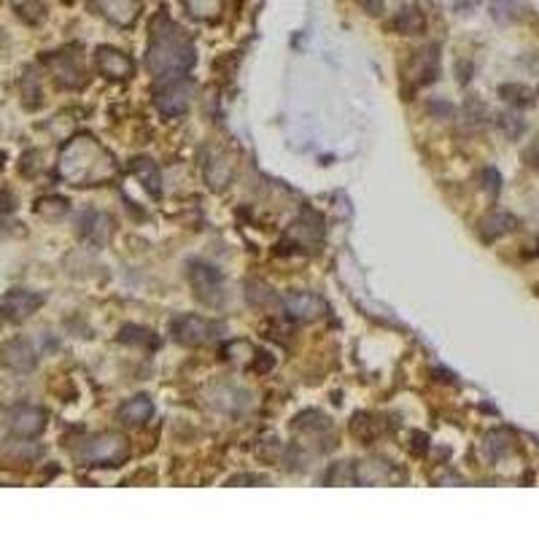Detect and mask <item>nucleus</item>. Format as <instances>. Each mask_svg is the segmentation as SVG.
I'll return each mask as SVG.
<instances>
[{
	"label": "nucleus",
	"mask_w": 539,
	"mask_h": 539,
	"mask_svg": "<svg viewBox=\"0 0 539 539\" xmlns=\"http://www.w3.org/2000/svg\"><path fill=\"white\" fill-rule=\"evenodd\" d=\"M146 63H149V71L160 82L187 76L195 65V44L170 17L160 14L152 22Z\"/></svg>",
	"instance_id": "1"
},
{
	"label": "nucleus",
	"mask_w": 539,
	"mask_h": 539,
	"mask_svg": "<svg viewBox=\"0 0 539 539\" xmlns=\"http://www.w3.org/2000/svg\"><path fill=\"white\" fill-rule=\"evenodd\" d=\"M60 176L74 187H98L117 176L114 157L95 138H76L60 157Z\"/></svg>",
	"instance_id": "2"
},
{
	"label": "nucleus",
	"mask_w": 539,
	"mask_h": 539,
	"mask_svg": "<svg viewBox=\"0 0 539 539\" xmlns=\"http://www.w3.org/2000/svg\"><path fill=\"white\" fill-rule=\"evenodd\" d=\"M74 456L90 466H119L130 456V442L122 434H95L79 442Z\"/></svg>",
	"instance_id": "3"
},
{
	"label": "nucleus",
	"mask_w": 539,
	"mask_h": 539,
	"mask_svg": "<svg viewBox=\"0 0 539 539\" xmlns=\"http://www.w3.org/2000/svg\"><path fill=\"white\" fill-rule=\"evenodd\" d=\"M170 332H173V340L181 343V345H189V348H197V345H208L213 340L222 337V324L219 321H211V318H203V316H178L173 324H170Z\"/></svg>",
	"instance_id": "4"
},
{
	"label": "nucleus",
	"mask_w": 539,
	"mask_h": 539,
	"mask_svg": "<svg viewBox=\"0 0 539 539\" xmlns=\"http://www.w3.org/2000/svg\"><path fill=\"white\" fill-rule=\"evenodd\" d=\"M192 98H195V84L187 76H178V79L162 82V87L154 92V106L162 117H178V114H187V109L192 106Z\"/></svg>",
	"instance_id": "5"
},
{
	"label": "nucleus",
	"mask_w": 539,
	"mask_h": 539,
	"mask_svg": "<svg viewBox=\"0 0 539 539\" xmlns=\"http://www.w3.org/2000/svg\"><path fill=\"white\" fill-rule=\"evenodd\" d=\"M189 278H192L195 294L205 305H219L224 300V278H222V273L213 265H208V262H192Z\"/></svg>",
	"instance_id": "6"
},
{
	"label": "nucleus",
	"mask_w": 539,
	"mask_h": 539,
	"mask_svg": "<svg viewBox=\"0 0 539 539\" xmlns=\"http://www.w3.org/2000/svg\"><path fill=\"white\" fill-rule=\"evenodd\" d=\"M294 434L300 442L305 445H313L316 450H326L332 448V423L321 415V413H302L297 421H294Z\"/></svg>",
	"instance_id": "7"
},
{
	"label": "nucleus",
	"mask_w": 539,
	"mask_h": 539,
	"mask_svg": "<svg viewBox=\"0 0 539 539\" xmlns=\"http://www.w3.org/2000/svg\"><path fill=\"white\" fill-rule=\"evenodd\" d=\"M6 421H9V431L14 437L28 439V437H36L47 429V410H41L36 404H20L9 413Z\"/></svg>",
	"instance_id": "8"
},
{
	"label": "nucleus",
	"mask_w": 539,
	"mask_h": 539,
	"mask_svg": "<svg viewBox=\"0 0 539 539\" xmlns=\"http://www.w3.org/2000/svg\"><path fill=\"white\" fill-rule=\"evenodd\" d=\"M286 238H289V243H294V246L302 248V251L321 246V240H324V222H321V216L313 213V211H305V213L289 227V235H286Z\"/></svg>",
	"instance_id": "9"
},
{
	"label": "nucleus",
	"mask_w": 539,
	"mask_h": 539,
	"mask_svg": "<svg viewBox=\"0 0 539 539\" xmlns=\"http://www.w3.org/2000/svg\"><path fill=\"white\" fill-rule=\"evenodd\" d=\"M283 310L291 316V318H300V321H316L321 316L329 313V305L318 297V294H310V291H294L283 300Z\"/></svg>",
	"instance_id": "10"
},
{
	"label": "nucleus",
	"mask_w": 539,
	"mask_h": 539,
	"mask_svg": "<svg viewBox=\"0 0 539 539\" xmlns=\"http://www.w3.org/2000/svg\"><path fill=\"white\" fill-rule=\"evenodd\" d=\"M0 364L14 369V372H30L39 364V356L33 351V345L28 340H9L4 348H0Z\"/></svg>",
	"instance_id": "11"
},
{
	"label": "nucleus",
	"mask_w": 539,
	"mask_h": 539,
	"mask_svg": "<svg viewBox=\"0 0 539 539\" xmlns=\"http://www.w3.org/2000/svg\"><path fill=\"white\" fill-rule=\"evenodd\" d=\"M95 9L114 25L130 28L141 14V0H92Z\"/></svg>",
	"instance_id": "12"
},
{
	"label": "nucleus",
	"mask_w": 539,
	"mask_h": 539,
	"mask_svg": "<svg viewBox=\"0 0 539 539\" xmlns=\"http://www.w3.org/2000/svg\"><path fill=\"white\" fill-rule=\"evenodd\" d=\"M95 65H98V71H100L103 76H109V79H130V76L135 74V63H133L125 52L109 49V47L98 49Z\"/></svg>",
	"instance_id": "13"
},
{
	"label": "nucleus",
	"mask_w": 539,
	"mask_h": 539,
	"mask_svg": "<svg viewBox=\"0 0 539 539\" xmlns=\"http://www.w3.org/2000/svg\"><path fill=\"white\" fill-rule=\"evenodd\" d=\"M44 305V297L36 294V291H22V289H14L4 297V313L12 318V321H25L30 318L39 308Z\"/></svg>",
	"instance_id": "14"
},
{
	"label": "nucleus",
	"mask_w": 539,
	"mask_h": 539,
	"mask_svg": "<svg viewBox=\"0 0 539 539\" xmlns=\"http://www.w3.org/2000/svg\"><path fill=\"white\" fill-rule=\"evenodd\" d=\"M437 74H439V49L437 47H426V49L415 52V57L410 63V71H407V76L415 82V87L434 82Z\"/></svg>",
	"instance_id": "15"
},
{
	"label": "nucleus",
	"mask_w": 539,
	"mask_h": 539,
	"mask_svg": "<svg viewBox=\"0 0 539 539\" xmlns=\"http://www.w3.org/2000/svg\"><path fill=\"white\" fill-rule=\"evenodd\" d=\"M82 232H84V238L92 240L95 246H103V243H109V238H111V232H114V222H111V216H106V213L90 211V213H84V219H82Z\"/></svg>",
	"instance_id": "16"
},
{
	"label": "nucleus",
	"mask_w": 539,
	"mask_h": 539,
	"mask_svg": "<svg viewBox=\"0 0 539 539\" xmlns=\"http://www.w3.org/2000/svg\"><path fill=\"white\" fill-rule=\"evenodd\" d=\"M152 415H154V404H152L149 396L127 399V402L119 407V421H122L125 426H143Z\"/></svg>",
	"instance_id": "17"
},
{
	"label": "nucleus",
	"mask_w": 539,
	"mask_h": 539,
	"mask_svg": "<svg viewBox=\"0 0 539 539\" xmlns=\"http://www.w3.org/2000/svg\"><path fill=\"white\" fill-rule=\"evenodd\" d=\"M52 71H55V76H57V82L63 84V87H82L84 84V71L79 68V63H76V57H71V55H60V57H52Z\"/></svg>",
	"instance_id": "18"
},
{
	"label": "nucleus",
	"mask_w": 539,
	"mask_h": 539,
	"mask_svg": "<svg viewBox=\"0 0 539 539\" xmlns=\"http://www.w3.org/2000/svg\"><path fill=\"white\" fill-rule=\"evenodd\" d=\"M133 173L141 178V184L154 195V197H160V192H162V181H160V170H157V162H152L149 157H138V160H133Z\"/></svg>",
	"instance_id": "19"
},
{
	"label": "nucleus",
	"mask_w": 539,
	"mask_h": 539,
	"mask_svg": "<svg viewBox=\"0 0 539 539\" xmlns=\"http://www.w3.org/2000/svg\"><path fill=\"white\" fill-rule=\"evenodd\" d=\"M383 480H394V469H388L383 461H364L353 469V482H383Z\"/></svg>",
	"instance_id": "20"
},
{
	"label": "nucleus",
	"mask_w": 539,
	"mask_h": 539,
	"mask_svg": "<svg viewBox=\"0 0 539 539\" xmlns=\"http://www.w3.org/2000/svg\"><path fill=\"white\" fill-rule=\"evenodd\" d=\"M515 227V219L509 213H491L480 222V235L482 240H496L499 235H507Z\"/></svg>",
	"instance_id": "21"
},
{
	"label": "nucleus",
	"mask_w": 539,
	"mask_h": 539,
	"mask_svg": "<svg viewBox=\"0 0 539 539\" xmlns=\"http://www.w3.org/2000/svg\"><path fill=\"white\" fill-rule=\"evenodd\" d=\"M482 450H485V456H488L491 461H499L504 453L512 450V437H509L507 431H491V434L485 437V442H482Z\"/></svg>",
	"instance_id": "22"
},
{
	"label": "nucleus",
	"mask_w": 539,
	"mask_h": 539,
	"mask_svg": "<svg viewBox=\"0 0 539 539\" xmlns=\"http://www.w3.org/2000/svg\"><path fill=\"white\" fill-rule=\"evenodd\" d=\"M394 28L404 36H413V33H421L423 30V14L418 9H402L394 20Z\"/></svg>",
	"instance_id": "23"
},
{
	"label": "nucleus",
	"mask_w": 539,
	"mask_h": 539,
	"mask_svg": "<svg viewBox=\"0 0 539 539\" xmlns=\"http://www.w3.org/2000/svg\"><path fill=\"white\" fill-rule=\"evenodd\" d=\"M499 95L515 109H526L534 103V92L523 84H504V87H499Z\"/></svg>",
	"instance_id": "24"
},
{
	"label": "nucleus",
	"mask_w": 539,
	"mask_h": 539,
	"mask_svg": "<svg viewBox=\"0 0 539 539\" xmlns=\"http://www.w3.org/2000/svg\"><path fill=\"white\" fill-rule=\"evenodd\" d=\"M119 340L130 343V345H146V348H157L160 345V340L149 329H143V326H125L122 335H119Z\"/></svg>",
	"instance_id": "25"
},
{
	"label": "nucleus",
	"mask_w": 539,
	"mask_h": 539,
	"mask_svg": "<svg viewBox=\"0 0 539 539\" xmlns=\"http://www.w3.org/2000/svg\"><path fill=\"white\" fill-rule=\"evenodd\" d=\"M353 434L356 437H361V439H372V437H378L380 431H383V426H380V421L378 418H372V415H356V421H353Z\"/></svg>",
	"instance_id": "26"
},
{
	"label": "nucleus",
	"mask_w": 539,
	"mask_h": 539,
	"mask_svg": "<svg viewBox=\"0 0 539 539\" xmlns=\"http://www.w3.org/2000/svg\"><path fill=\"white\" fill-rule=\"evenodd\" d=\"M491 12L499 22H509L520 12V0H491Z\"/></svg>",
	"instance_id": "27"
},
{
	"label": "nucleus",
	"mask_w": 539,
	"mask_h": 539,
	"mask_svg": "<svg viewBox=\"0 0 539 539\" xmlns=\"http://www.w3.org/2000/svg\"><path fill=\"white\" fill-rule=\"evenodd\" d=\"M187 9H189L195 17L211 20V17L219 14V0H187Z\"/></svg>",
	"instance_id": "28"
},
{
	"label": "nucleus",
	"mask_w": 539,
	"mask_h": 539,
	"mask_svg": "<svg viewBox=\"0 0 539 539\" xmlns=\"http://www.w3.org/2000/svg\"><path fill=\"white\" fill-rule=\"evenodd\" d=\"M499 127L504 130V135H509V138H517L520 133H523V119L520 117H515V114H501L499 117Z\"/></svg>",
	"instance_id": "29"
},
{
	"label": "nucleus",
	"mask_w": 539,
	"mask_h": 539,
	"mask_svg": "<svg viewBox=\"0 0 539 539\" xmlns=\"http://www.w3.org/2000/svg\"><path fill=\"white\" fill-rule=\"evenodd\" d=\"M482 189L491 195V197H496V192H499V187H501V178H499V173L493 170V168H488V170H482Z\"/></svg>",
	"instance_id": "30"
},
{
	"label": "nucleus",
	"mask_w": 539,
	"mask_h": 539,
	"mask_svg": "<svg viewBox=\"0 0 539 539\" xmlns=\"http://www.w3.org/2000/svg\"><path fill=\"white\" fill-rule=\"evenodd\" d=\"M359 4H361L369 14H380V12H383V0H359Z\"/></svg>",
	"instance_id": "31"
},
{
	"label": "nucleus",
	"mask_w": 539,
	"mask_h": 539,
	"mask_svg": "<svg viewBox=\"0 0 539 539\" xmlns=\"http://www.w3.org/2000/svg\"><path fill=\"white\" fill-rule=\"evenodd\" d=\"M230 482H265L262 477H248V474H240V477H235V480H230Z\"/></svg>",
	"instance_id": "32"
}]
</instances>
